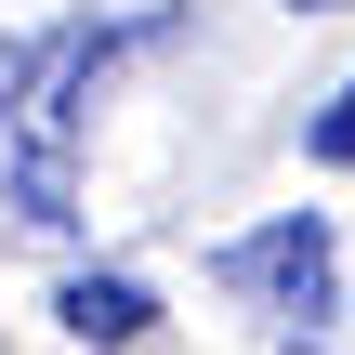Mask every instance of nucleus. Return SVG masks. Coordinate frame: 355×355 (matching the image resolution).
<instances>
[{"mask_svg":"<svg viewBox=\"0 0 355 355\" xmlns=\"http://www.w3.org/2000/svg\"><path fill=\"white\" fill-rule=\"evenodd\" d=\"M211 277H224L237 303H263L277 329H316V316L343 303V250H329V224H316V211H277V224L224 237V250H211Z\"/></svg>","mask_w":355,"mask_h":355,"instance_id":"f257e3e1","label":"nucleus"},{"mask_svg":"<svg viewBox=\"0 0 355 355\" xmlns=\"http://www.w3.org/2000/svg\"><path fill=\"white\" fill-rule=\"evenodd\" d=\"M53 316H66V343H145V329H158V290H145V277H119V263H79V277H66V290H53Z\"/></svg>","mask_w":355,"mask_h":355,"instance_id":"f03ea898","label":"nucleus"},{"mask_svg":"<svg viewBox=\"0 0 355 355\" xmlns=\"http://www.w3.org/2000/svg\"><path fill=\"white\" fill-rule=\"evenodd\" d=\"M303 145H316L329 171H355V79H343V92H329V105H316V132H303Z\"/></svg>","mask_w":355,"mask_h":355,"instance_id":"7ed1b4c3","label":"nucleus"},{"mask_svg":"<svg viewBox=\"0 0 355 355\" xmlns=\"http://www.w3.org/2000/svg\"><path fill=\"white\" fill-rule=\"evenodd\" d=\"M290 13H343V0H290Z\"/></svg>","mask_w":355,"mask_h":355,"instance_id":"20e7f679","label":"nucleus"}]
</instances>
